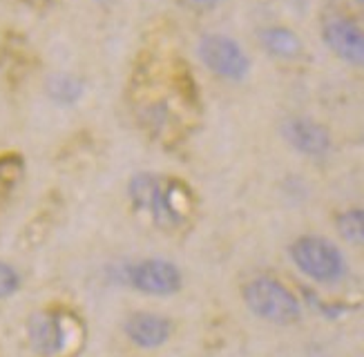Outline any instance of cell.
Masks as SVG:
<instances>
[{"instance_id": "cell-1", "label": "cell", "mask_w": 364, "mask_h": 357, "mask_svg": "<svg viewBox=\"0 0 364 357\" xmlns=\"http://www.w3.org/2000/svg\"><path fill=\"white\" fill-rule=\"evenodd\" d=\"M128 110L152 141L177 145L195 110V92L179 60L139 56L125 89Z\"/></svg>"}, {"instance_id": "cell-2", "label": "cell", "mask_w": 364, "mask_h": 357, "mask_svg": "<svg viewBox=\"0 0 364 357\" xmlns=\"http://www.w3.org/2000/svg\"><path fill=\"white\" fill-rule=\"evenodd\" d=\"M130 210L139 219L168 237L193 230L199 214V197L186 179L166 172H136L125 188Z\"/></svg>"}, {"instance_id": "cell-3", "label": "cell", "mask_w": 364, "mask_h": 357, "mask_svg": "<svg viewBox=\"0 0 364 357\" xmlns=\"http://www.w3.org/2000/svg\"><path fill=\"white\" fill-rule=\"evenodd\" d=\"M90 341L83 310L68 300H50L25 322L29 357H81Z\"/></svg>"}, {"instance_id": "cell-4", "label": "cell", "mask_w": 364, "mask_h": 357, "mask_svg": "<svg viewBox=\"0 0 364 357\" xmlns=\"http://www.w3.org/2000/svg\"><path fill=\"white\" fill-rule=\"evenodd\" d=\"M242 302L246 310L271 326H295L304 319V304L297 292L279 277L259 273L242 284Z\"/></svg>"}, {"instance_id": "cell-5", "label": "cell", "mask_w": 364, "mask_h": 357, "mask_svg": "<svg viewBox=\"0 0 364 357\" xmlns=\"http://www.w3.org/2000/svg\"><path fill=\"white\" fill-rule=\"evenodd\" d=\"M45 70L36 43L16 25L0 27V87L11 99L23 97Z\"/></svg>"}, {"instance_id": "cell-6", "label": "cell", "mask_w": 364, "mask_h": 357, "mask_svg": "<svg viewBox=\"0 0 364 357\" xmlns=\"http://www.w3.org/2000/svg\"><path fill=\"white\" fill-rule=\"evenodd\" d=\"M287 253L295 270L318 286H340L349 277V259L344 251L324 235H299L289 243Z\"/></svg>"}, {"instance_id": "cell-7", "label": "cell", "mask_w": 364, "mask_h": 357, "mask_svg": "<svg viewBox=\"0 0 364 357\" xmlns=\"http://www.w3.org/2000/svg\"><path fill=\"white\" fill-rule=\"evenodd\" d=\"M114 282L144 297L168 300L183 288V270L166 257H141L125 261L114 270Z\"/></svg>"}, {"instance_id": "cell-8", "label": "cell", "mask_w": 364, "mask_h": 357, "mask_svg": "<svg viewBox=\"0 0 364 357\" xmlns=\"http://www.w3.org/2000/svg\"><path fill=\"white\" fill-rule=\"evenodd\" d=\"M197 56L213 76L228 83H242L250 74L252 60L244 45L228 34L210 32L197 40Z\"/></svg>"}, {"instance_id": "cell-9", "label": "cell", "mask_w": 364, "mask_h": 357, "mask_svg": "<svg viewBox=\"0 0 364 357\" xmlns=\"http://www.w3.org/2000/svg\"><path fill=\"white\" fill-rule=\"evenodd\" d=\"M68 216V201L58 188H50L29 212L16 235V248L23 253H36L50 241Z\"/></svg>"}, {"instance_id": "cell-10", "label": "cell", "mask_w": 364, "mask_h": 357, "mask_svg": "<svg viewBox=\"0 0 364 357\" xmlns=\"http://www.w3.org/2000/svg\"><path fill=\"white\" fill-rule=\"evenodd\" d=\"M121 329L134 348L156 351L166 346L175 335V322L164 313H154V310H134L123 319Z\"/></svg>"}, {"instance_id": "cell-11", "label": "cell", "mask_w": 364, "mask_h": 357, "mask_svg": "<svg viewBox=\"0 0 364 357\" xmlns=\"http://www.w3.org/2000/svg\"><path fill=\"white\" fill-rule=\"evenodd\" d=\"M279 132L289 148L309 159H322L333 148L328 128L311 116H289L282 123Z\"/></svg>"}, {"instance_id": "cell-12", "label": "cell", "mask_w": 364, "mask_h": 357, "mask_svg": "<svg viewBox=\"0 0 364 357\" xmlns=\"http://www.w3.org/2000/svg\"><path fill=\"white\" fill-rule=\"evenodd\" d=\"M322 40L342 63L364 70V29L342 16L326 18L322 25Z\"/></svg>"}, {"instance_id": "cell-13", "label": "cell", "mask_w": 364, "mask_h": 357, "mask_svg": "<svg viewBox=\"0 0 364 357\" xmlns=\"http://www.w3.org/2000/svg\"><path fill=\"white\" fill-rule=\"evenodd\" d=\"M94 157V138L87 132H74L65 141L58 143L54 152V165L58 172L78 177L92 163Z\"/></svg>"}, {"instance_id": "cell-14", "label": "cell", "mask_w": 364, "mask_h": 357, "mask_svg": "<svg viewBox=\"0 0 364 357\" xmlns=\"http://www.w3.org/2000/svg\"><path fill=\"white\" fill-rule=\"evenodd\" d=\"M262 50L277 60H297L304 54V40L299 38L295 29L287 25H268L259 29Z\"/></svg>"}, {"instance_id": "cell-15", "label": "cell", "mask_w": 364, "mask_h": 357, "mask_svg": "<svg viewBox=\"0 0 364 357\" xmlns=\"http://www.w3.org/2000/svg\"><path fill=\"white\" fill-rule=\"evenodd\" d=\"M27 175V157L16 148L0 150V216L5 214L11 199Z\"/></svg>"}, {"instance_id": "cell-16", "label": "cell", "mask_w": 364, "mask_h": 357, "mask_svg": "<svg viewBox=\"0 0 364 357\" xmlns=\"http://www.w3.org/2000/svg\"><path fill=\"white\" fill-rule=\"evenodd\" d=\"M336 232L342 241L364 251V206H349L336 214Z\"/></svg>"}, {"instance_id": "cell-17", "label": "cell", "mask_w": 364, "mask_h": 357, "mask_svg": "<svg viewBox=\"0 0 364 357\" xmlns=\"http://www.w3.org/2000/svg\"><path fill=\"white\" fill-rule=\"evenodd\" d=\"M50 94L56 103H63V105H70L74 101L81 99L83 94V85L78 79L74 76H56L50 85Z\"/></svg>"}, {"instance_id": "cell-18", "label": "cell", "mask_w": 364, "mask_h": 357, "mask_svg": "<svg viewBox=\"0 0 364 357\" xmlns=\"http://www.w3.org/2000/svg\"><path fill=\"white\" fill-rule=\"evenodd\" d=\"M23 273L14 266V263L0 259V302L14 297L16 292L23 288Z\"/></svg>"}, {"instance_id": "cell-19", "label": "cell", "mask_w": 364, "mask_h": 357, "mask_svg": "<svg viewBox=\"0 0 364 357\" xmlns=\"http://www.w3.org/2000/svg\"><path fill=\"white\" fill-rule=\"evenodd\" d=\"M23 9H27L29 13H34V16H47L54 7L58 0H16Z\"/></svg>"}, {"instance_id": "cell-20", "label": "cell", "mask_w": 364, "mask_h": 357, "mask_svg": "<svg viewBox=\"0 0 364 357\" xmlns=\"http://www.w3.org/2000/svg\"><path fill=\"white\" fill-rule=\"evenodd\" d=\"M183 3L190 7H197V9H215L224 3V0H183Z\"/></svg>"}, {"instance_id": "cell-21", "label": "cell", "mask_w": 364, "mask_h": 357, "mask_svg": "<svg viewBox=\"0 0 364 357\" xmlns=\"http://www.w3.org/2000/svg\"><path fill=\"white\" fill-rule=\"evenodd\" d=\"M92 3H97V5H114L117 0H92Z\"/></svg>"}, {"instance_id": "cell-22", "label": "cell", "mask_w": 364, "mask_h": 357, "mask_svg": "<svg viewBox=\"0 0 364 357\" xmlns=\"http://www.w3.org/2000/svg\"><path fill=\"white\" fill-rule=\"evenodd\" d=\"M358 3H360V5H364V0H358Z\"/></svg>"}]
</instances>
